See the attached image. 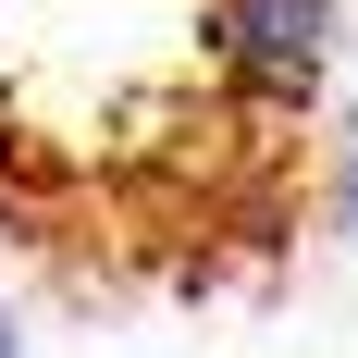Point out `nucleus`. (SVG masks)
<instances>
[{
  "label": "nucleus",
  "mask_w": 358,
  "mask_h": 358,
  "mask_svg": "<svg viewBox=\"0 0 358 358\" xmlns=\"http://www.w3.org/2000/svg\"><path fill=\"white\" fill-rule=\"evenodd\" d=\"M346 62V0H210V74L248 111H309Z\"/></svg>",
  "instance_id": "1"
},
{
  "label": "nucleus",
  "mask_w": 358,
  "mask_h": 358,
  "mask_svg": "<svg viewBox=\"0 0 358 358\" xmlns=\"http://www.w3.org/2000/svg\"><path fill=\"white\" fill-rule=\"evenodd\" d=\"M334 210H346V235H358V99H346V124H334Z\"/></svg>",
  "instance_id": "2"
},
{
  "label": "nucleus",
  "mask_w": 358,
  "mask_h": 358,
  "mask_svg": "<svg viewBox=\"0 0 358 358\" xmlns=\"http://www.w3.org/2000/svg\"><path fill=\"white\" fill-rule=\"evenodd\" d=\"M13 346H25V334H13V322H0V358H13Z\"/></svg>",
  "instance_id": "3"
}]
</instances>
